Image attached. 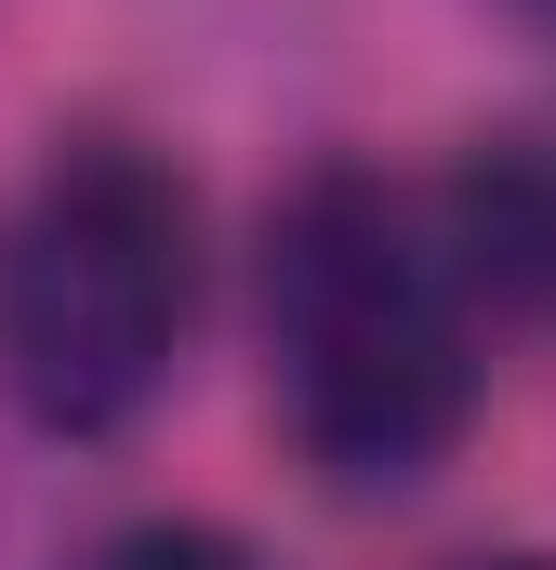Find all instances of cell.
I'll list each match as a JSON object with an SVG mask.
<instances>
[{"label":"cell","mask_w":556,"mask_h":570,"mask_svg":"<svg viewBox=\"0 0 556 570\" xmlns=\"http://www.w3.org/2000/svg\"><path fill=\"white\" fill-rule=\"evenodd\" d=\"M278 425L331 491H411L477 412V292L450 239L358 159H318L266 213Z\"/></svg>","instance_id":"1"},{"label":"cell","mask_w":556,"mask_h":570,"mask_svg":"<svg viewBox=\"0 0 556 570\" xmlns=\"http://www.w3.org/2000/svg\"><path fill=\"white\" fill-rule=\"evenodd\" d=\"M199 332V199L133 134L53 146L0 226V385L40 438H120Z\"/></svg>","instance_id":"2"},{"label":"cell","mask_w":556,"mask_h":570,"mask_svg":"<svg viewBox=\"0 0 556 570\" xmlns=\"http://www.w3.org/2000/svg\"><path fill=\"white\" fill-rule=\"evenodd\" d=\"M437 239H450L464 292H517V305H544V292H556V159H544V146H490V159L450 186Z\"/></svg>","instance_id":"3"},{"label":"cell","mask_w":556,"mask_h":570,"mask_svg":"<svg viewBox=\"0 0 556 570\" xmlns=\"http://www.w3.org/2000/svg\"><path fill=\"white\" fill-rule=\"evenodd\" d=\"M80 570H266L239 531H212V518H133V531H107Z\"/></svg>","instance_id":"4"},{"label":"cell","mask_w":556,"mask_h":570,"mask_svg":"<svg viewBox=\"0 0 556 570\" xmlns=\"http://www.w3.org/2000/svg\"><path fill=\"white\" fill-rule=\"evenodd\" d=\"M464 570H556V558H464Z\"/></svg>","instance_id":"5"},{"label":"cell","mask_w":556,"mask_h":570,"mask_svg":"<svg viewBox=\"0 0 556 570\" xmlns=\"http://www.w3.org/2000/svg\"><path fill=\"white\" fill-rule=\"evenodd\" d=\"M530 13H556V0H530Z\"/></svg>","instance_id":"6"}]
</instances>
